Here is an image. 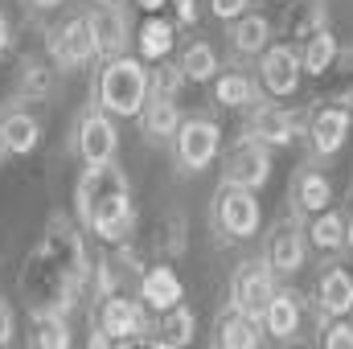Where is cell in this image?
I'll use <instances>...</instances> for the list:
<instances>
[{"label": "cell", "mask_w": 353, "mask_h": 349, "mask_svg": "<svg viewBox=\"0 0 353 349\" xmlns=\"http://www.w3.org/2000/svg\"><path fill=\"white\" fill-rule=\"evenodd\" d=\"M304 259H308V239H304V230H300L296 222H283V226H275V230L267 235L263 263L275 275H296V271L304 267Z\"/></svg>", "instance_id": "11"}, {"label": "cell", "mask_w": 353, "mask_h": 349, "mask_svg": "<svg viewBox=\"0 0 353 349\" xmlns=\"http://www.w3.org/2000/svg\"><path fill=\"white\" fill-rule=\"evenodd\" d=\"M214 337H218L222 349H259L267 333L255 317H243V312L226 308V317L218 321V333H214Z\"/></svg>", "instance_id": "21"}, {"label": "cell", "mask_w": 353, "mask_h": 349, "mask_svg": "<svg viewBox=\"0 0 353 349\" xmlns=\"http://www.w3.org/2000/svg\"><path fill=\"white\" fill-rule=\"evenodd\" d=\"M136 4H140V8H144V12H157V8H165V4H169V0H136Z\"/></svg>", "instance_id": "42"}, {"label": "cell", "mask_w": 353, "mask_h": 349, "mask_svg": "<svg viewBox=\"0 0 353 349\" xmlns=\"http://www.w3.org/2000/svg\"><path fill=\"white\" fill-rule=\"evenodd\" d=\"M325 25V4L321 0H300V8H296V17H292V33L296 37H308L312 29H321Z\"/></svg>", "instance_id": "31"}, {"label": "cell", "mask_w": 353, "mask_h": 349, "mask_svg": "<svg viewBox=\"0 0 353 349\" xmlns=\"http://www.w3.org/2000/svg\"><path fill=\"white\" fill-rule=\"evenodd\" d=\"M308 243L316 251H341L345 247V214L341 210H321L308 226Z\"/></svg>", "instance_id": "28"}, {"label": "cell", "mask_w": 353, "mask_h": 349, "mask_svg": "<svg viewBox=\"0 0 353 349\" xmlns=\"http://www.w3.org/2000/svg\"><path fill=\"white\" fill-rule=\"evenodd\" d=\"M300 321H304V312H300V300H296L292 292H275V296L267 300L263 317H259L263 333L267 337H275V341L296 337V333H300Z\"/></svg>", "instance_id": "19"}, {"label": "cell", "mask_w": 353, "mask_h": 349, "mask_svg": "<svg viewBox=\"0 0 353 349\" xmlns=\"http://www.w3.org/2000/svg\"><path fill=\"white\" fill-rule=\"evenodd\" d=\"M148 83H152V90H148V94H169V99H176V94H181V87H185V74H181V66L161 62V66L148 74Z\"/></svg>", "instance_id": "32"}, {"label": "cell", "mask_w": 353, "mask_h": 349, "mask_svg": "<svg viewBox=\"0 0 353 349\" xmlns=\"http://www.w3.org/2000/svg\"><path fill=\"white\" fill-rule=\"evenodd\" d=\"M94 329L107 341H132L140 333H148V317H144V300H128V296H103L94 308Z\"/></svg>", "instance_id": "6"}, {"label": "cell", "mask_w": 353, "mask_h": 349, "mask_svg": "<svg viewBox=\"0 0 353 349\" xmlns=\"http://www.w3.org/2000/svg\"><path fill=\"white\" fill-rule=\"evenodd\" d=\"M8 41H12V29H8V17L0 12V58L8 54Z\"/></svg>", "instance_id": "39"}, {"label": "cell", "mask_w": 353, "mask_h": 349, "mask_svg": "<svg viewBox=\"0 0 353 349\" xmlns=\"http://www.w3.org/2000/svg\"><path fill=\"white\" fill-rule=\"evenodd\" d=\"M74 148H79V161L83 165H111L115 152H119V132H115V119L94 107L79 119V132H74Z\"/></svg>", "instance_id": "7"}, {"label": "cell", "mask_w": 353, "mask_h": 349, "mask_svg": "<svg viewBox=\"0 0 353 349\" xmlns=\"http://www.w3.org/2000/svg\"><path fill=\"white\" fill-rule=\"evenodd\" d=\"M176 165L185 173H205L222 152V128L210 115H189L176 123Z\"/></svg>", "instance_id": "4"}, {"label": "cell", "mask_w": 353, "mask_h": 349, "mask_svg": "<svg viewBox=\"0 0 353 349\" xmlns=\"http://www.w3.org/2000/svg\"><path fill=\"white\" fill-rule=\"evenodd\" d=\"M29 341L41 349H62L70 346V325H66V317L58 312V308H37L33 312V329H29Z\"/></svg>", "instance_id": "26"}, {"label": "cell", "mask_w": 353, "mask_h": 349, "mask_svg": "<svg viewBox=\"0 0 353 349\" xmlns=\"http://www.w3.org/2000/svg\"><path fill=\"white\" fill-rule=\"evenodd\" d=\"M222 181L230 185H243V189H263L271 181V148H263L259 140L251 136H239V144L226 152V165H222Z\"/></svg>", "instance_id": "8"}, {"label": "cell", "mask_w": 353, "mask_h": 349, "mask_svg": "<svg viewBox=\"0 0 353 349\" xmlns=\"http://www.w3.org/2000/svg\"><path fill=\"white\" fill-rule=\"evenodd\" d=\"M4 157H8V148H4V140H0V165H4Z\"/></svg>", "instance_id": "43"}, {"label": "cell", "mask_w": 353, "mask_h": 349, "mask_svg": "<svg viewBox=\"0 0 353 349\" xmlns=\"http://www.w3.org/2000/svg\"><path fill=\"white\" fill-rule=\"evenodd\" d=\"M181 74L185 83H214L218 74V50L210 41H189L181 54Z\"/></svg>", "instance_id": "27"}, {"label": "cell", "mask_w": 353, "mask_h": 349, "mask_svg": "<svg viewBox=\"0 0 353 349\" xmlns=\"http://www.w3.org/2000/svg\"><path fill=\"white\" fill-rule=\"evenodd\" d=\"M337 90L345 103H353V54H337Z\"/></svg>", "instance_id": "34"}, {"label": "cell", "mask_w": 353, "mask_h": 349, "mask_svg": "<svg viewBox=\"0 0 353 349\" xmlns=\"http://www.w3.org/2000/svg\"><path fill=\"white\" fill-rule=\"evenodd\" d=\"M271 296H275V271H271L263 259L234 267V275H230V308H234V312L259 321Z\"/></svg>", "instance_id": "5"}, {"label": "cell", "mask_w": 353, "mask_h": 349, "mask_svg": "<svg viewBox=\"0 0 353 349\" xmlns=\"http://www.w3.org/2000/svg\"><path fill=\"white\" fill-rule=\"evenodd\" d=\"M12 333H17V325H12V304L0 296V346H8Z\"/></svg>", "instance_id": "37"}, {"label": "cell", "mask_w": 353, "mask_h": 349, "mask_svg": "<svg viewBox=\"0 0 353 349\" xmlns=\"http://www.w3.org/2000/svg\"><path fill=\"white\" fill-rule=\"evenodd\" d=\"M50 83H54V74L46 62H25V70H21V94L25 99H46Z\"/></svg>", "instance_id": "30"}, {"label": "cell", "mask_w": 353, "mask_h": 349, "mask_svg": "<svg viewBox=\"0 0 353 349\" xmlns=\"http://www.w3.org/2000/svg\"><path fill=\"white\" fill-rule=\"evenodd\" d=\"M193 337H197L193 308H185V304L165 308V317H161V329H157V341H161V346H189Z\"/></svg>", "instance_id": "29"}, {"label": "cell", "mask_w": 353, "mask_h": 349, "mask_svg": "<svg viewBox=\"0 0 353 349\" xmlns=\"http://www.w3.org/2000/svg\"><path fill=\"white\" fill-rule=\"evenodd\" d=\"M345 247L353 251V206H350V214H345Z\"/></svg>", "instance_id": "41"}, {"label": "cell", "mask_w": 353, "mask_h": 349, "mask_svg": "<svg viewBox=\"0 0 353 349\" xmlns=\"http://www.w3.org/2000/svg\"><path fill=\"white\" fill-rule=\"evenodd\" d=\"M316 304H321V312H329V317H345L353 308V275L345 267H333V271L321 275V283H316Z\"/></svg>", "instance_id": "23"}, {"label": "cell", "mask_w": 353, "mask_h": 349, "mask_svg": "<svg viewBox=\"0 0 353 349\" xmlns=\"http://www.w3.org/2000/svg\"><path fill=\"white\" fill-rule=\"evenodd\" d=\"M247 136L259 140L263 148H288L300 136V119L292 111H283V107H259L255 119L247 123Z\"/></svg>", "instance_id": "14"}, {"label": "cell", "mask_w": 353, "mask_h": 349, "mask_svg": "<svg viewBox=\"0 0 353 349\" xmlns=\"http://www.w3.org/2000/svg\"><path fill=\"white\" fill-rule=\"evenodd\" d=\"M0 140H4V148L12 157H25V152H33L41 144V119L12 103V107L0 111Z\"/></svg>", "instance_id": "15"}, {"label": "cell", "mask_w": 353, "mask_h": 349, "mask_svg": "<svg viewBox=\"0 0 353 349\" xmlns=\"http://www.w3.org/2000/svg\"><path fill=\"white\" fill-rule=\"evenodd\" d=\"M62 0H29V8H37V12H50V8H58Z\"/></svg>", "instance_id": "40"}, {"label": "cell", "mask_w": 353, "mask_h": 349, "mask_svg": "<svg viewBox=\"0 0 353 349\" xmlns=\"http://www.w3.org/2000/svg\"><path fill=\"white\" fill-rule=\"evenodd\" d=\"M136 41H140V54H144V62H165V54H173L176 25L152 12V17L140 25V37H136Z\"/></svg>", "instance_id": "25"}, {"label": "cell", "mask_w": 353, "mask_h": 349, "mask_svg": "<svg viewBox=\"0 0 353 349\" xmlns=\"http://www.w3.org/2000/svg\"><path fill=\"white\" fill-rule=\"evenodd\" d=\"M300 66H304V74H312V79H321V74H329L333 66H337V54H341V41H337V33L333 29H312L308 37H300Z\"/></svg>", "instance_id": "16"}, {"label": "cell", "mask_w": 353, "mask_h": 349, "mask_svg": "<svg viewBox=\"0 0 353 349\" xmlns=\"http://www.w3.org/2000/svg\"><path fill=\"white\" fill-rule=\"evenodd\" d=\"M210 90H214L218 107H255L259 103V87L247 70H218Z\"/></svg>", "instance_id": "22"}, {"label": "cell", "mask_w": 353, "mask_h": 349, "mask_svg": "<svg viewBox=\"0 0 353 349\" xmlns=\"http://www.w3.org/2000/svg\"><path fill=\"white\" fill-rule=\"evenodd\" d=\"M321 341L329 349H353V325H345L341 317H333V325L321 333Z\"/></svg>", "instance_id": "33"}, {"label": "cell", "mask_w": 353, "mask_h": 349, "mask_svg": "<svg viewBox=\"0 0 353 349\" xmlns=\"http://www.w3.org/2000/svg\"><path fill=\"white\" fill-rule=\"evenodd\" d=\"M210 12H214L218 21H234V17L247 12V0H210Z\"/></svg>", "instance_id": "36"}, {"label": "cell", "mask_w": 353, "mask_h": 349, "mask_svg": "<svg viewBox=\"0 0 353 349\" xmlns=\"http://www.w3.org/2000/svg\"><path fill=\"white\" fill-rule=\"evenodd\" d=\"M292 206L300 210V214H321V210H329L333 206V181L321 173V169H300V173L292 177Z\"/></svg>", "instance_id": "17"}, {"label": "cell", "mask_w": 353, "mask_h": 349, "mask_svg": "<svg viewBox=\"0 0 353 349\" xmlns=\"http://www.w3.org/2000/svg\"><path fill=\"white\" fill-rule=\"evenodd\" d=\"M181 218H169L165 230H161V255H181Z\"/></svg>", "instance_id": "35"}, {"label": "cell", "mask_w": 353, "mask_h": 349, "mask_svg": "<svg viewBox=\"0 0 353 349\" xmlns=\"http://www.w3.org/2000/svg\"><path fill=\"white\" fill-rule=\"evenodd\" d=\"M148 70L140 58L132 54H119V58H107L103 70H99V83H94V99L107 115H119V119H132L144 111V99H148Z\"/></svg>", "instance_id": "2"}, {"label": "cell", "mask_w": 353, "mask_h": 349, "mask_svg": "<svg viewBox=\"0 0 353 349\" xmlns=\"http://www.w3.org/2000/svg\"><path fill=\"white\" fill-rule=\"evenodd\" d=\"M214 222H218V230L226 239H239V243L251 239V235H259L263 206H259L255 189H243V185L222 181V189L214 193Z\"/></svg>", "instance_id": "3"}, {"label": "cell", "mask_w": 353, "mask_h": 349, "mask_svg": "<svg viewBox=\"0 0 353 349\" xmlns=\"http://www.w3.org/2000/svg\"><path fill=\"white\" fill-rule=\"evenodd\" d=\"M181 296H185V288H181V279H176V271L169 263H157V267H148V271L140 275V300H144L148 308L165 312V308L181 304Z\"/></svg>", "instance_id": "18"}, {"label": "cell", "mask_w": 353, "mask_h": 349, "mask_svg": "<svg viewBox=\"0 0 353 349\" xmlns=\"http://www.w3.org/2000/svg\"><path fill=\"white\" fill-rule=\"evenodd\" d=\"M140 115H144L140 123H144V132H148L152 140L176 136V123H181V107H176V99H169V94H148Z\"/></svg>", "instance_id": "24"}, {"label": "cell", "mask_w": 353, "mask_h": 349, "mask_svg": "<svg viewBox=\"0 0 353 349\" xmlns=\"http://www.w3.org/2000/svg\"><path fill=\"white\" fill-rule=\"evenodd\" d=\"M300 74H304V66H300V54L292 46H267L259 54V83H263L267 94L288 99L300 87Z\"/></svg>", "instance_id": "10"}, {"label": "cell", "mask_w": 353, "mask_h": 349, "mask_svg": "<svg viewBox=\"0 0 353 349\" xmlns=\"http://www.w3.org/2000/svg\"><path fill=\"white\" fill-rule=\"evenodd\" d=\"M176 8V25H193L197 21V0H173Z\"/></svg>", "instance_id": "38"}, {"label": "cell", "mask_w": 353, "mask_h": 349, "mask_svg": "<svg viewBox=\"0 0 353 349\" xmlns=\"http://www.w3.org/2000/svg\"><path fill=\"white\" fill-rule=\"evenodd\" d=\"M50 54H54V62H58L62 70H87L90 62L99 58V46H94L87 12H83V17H70L62 29H54Z\"/></svg>", "instance_id": "9"}, {"label": "cell", "mask_w": 353, "mask_h": 349, "mask_svg": "<svg viewBox=\"0 0 353 349\" xmlns=\"http://www.w3.org/2000/svg\"><path fill=\"white\" fill-rule=\"evenodd\" d=\"M74 206H79V218L90 226V235H99L103 243H123L136 218L128 177L115 161L83 165V177L74 185Z\"/></svg>", "instance_id": "1"}, {"label": "cell", "mask_w": 353, "mask_h": 349, "mask_svg": "<svg viewBox=\"0 0 353 349\" xmlns=\"http://www.w3.org/2000/svg\"><path fill=\"white\" fill-rule=\"evenodd\" d=\"M267 41H271V21H267L263 12H243V17L230 21V46H234L239 58L263 54Z\"/></svg>", "instance_id": "20"}, {"label": "cell", "mask_w": 353, "mask_h": 349, "mask_svg": "<svg viewBox=\"0 0 353 349\" xmlns=\"http://www.w3.org/2000/svg\"><path fill=\"white\" fill-rule=\"evenodd\" d=\"M87 21H90V33H94V46L103 58H119L128 50V17L115 0H94L87 8Z\"/></svg>", "instance_id": "12"}, {"label": "cell", "mask_w": 353, "mask_h": 349, "mask_svg": "<svg viewBox=\"0 0 353 349\" xmlns=\"http://www.w3.org/2000/svg\"><path fill=\"white\" fill-rule=\"evenodd\" d=\"M350 128H353V119H350L345 107H337V103L316 107V115H312V123H308V144H312V152H316V157L341 152L345 140H350Z\"/></svg>", "instance_id": "13"}]
</instances>
